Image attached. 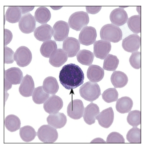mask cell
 I'll list each match as a JSON object with an SVG mask.
<instances>
[{
	"instance_id": "cell-1",
	"label": "cell",
	"mask_w": 149,
	"mask_h": 148,
	"mask_svg": "<svg viewBox=\"0 0 149 148\" xmlns=\"http://www.w3.org/2000/svg\"><path fill=\"white\" fill-rule=\"evenodd\" d=\"M59 78L61 85L65 89L70 90L83 84L85 76L83 71L78 65L70 63L63 67Z\"/></svg>"
},
{
	"instance_id": "cell-2",
	"label": "cell",
	"mask_w": 149,
	"mask_h": 148,
	"mask_svg": "<svg viewBox=\"0 0 149 148\" xmlns=\"http://www.w3.org/2000/svg\"><path fill=\"white\" fill-rule=\"evenodd\" d=\"M122 30L113 24L104 25L100 30V38L103 40L117 43L122 40Z\"/></svg>"
},
{
	"instance_id": "cell-3",
	"label": "cell",
	"mask_w": 149,
	"mask_h": 148,
	"mask_svg": "<svg viewBox=\"0 0 149 148\" xmlns=\"http://www.w3.org/2000/svg\"><path fill=\"white\" fill-rule=\"evenodd\" d=\"M79 92L82 98L91 102L98 98L101 94L100 88L98 84L91 81L86 82L81 86Z\"/></svg>"
},
{
	"instance_id": "cell-4",
	"label": "cell",
	"mask_w": 149,
	"mask_h": 148,
	"mask_svg": "<svg viewBox=\"0 0 149 148\" xmlns=\"http://www.w3.org/2000/svg\"><path fill=\"white\" fill-rule=\"evenodd\" d=\"M89 22L88 13L84 11H79L74 13L70 16L68 24L70 28L79 31L87 26Z\"/></svg>"
},
{
	"instance_id": "cell-5",
	"label": "cell",
	"mask_w": 149,
	"mask_h": 148,
	"mask_svg": "<svg viewBox=\"0 0 149 148\" xmlns=\"http://www.w3.org/2000/svg\"><path fill=\"white\" fill-rule=\"evenodd\" d=\"M37 134L39 140L45 143L54 142L58 138L56 129L49 124L41 126L38 129Z\"/></svg>"
},
{
	"instance_id": "cell-6",
	"label": "cell",
	"mask_w": 149,
	"mask_h": 148,
	"mask_svg": "<svg viewBox=\"0 0 149 148\" xmlns=\"http://www.w3.org/2000/svg\"><path fill=\"white\" fill-rule=\"evenodd\" d=\"M13 58L18 66L25 67L32 61V53L27 47L22 46L17 50L14 54Z\"/></svg>"
},
{
	"instance_id": "cell-7",
	"label": "cell",
	"mask_w": 149,
	"mask_h": 148,
	"mask_svg": "<svg viewBox=\"0 0 149 148\" xmlns=\"http://www.w3.org/2000/svg\"><path fill=\"white\" fill-rule=\"evenodd\" d=\"M84 109L85 108L81 100H73L68 106V115L72 119H80L83 116Z\"/></svg>"
},
{
	"instance_id": "cell-8",
	"label": "cell",
	"mask_w": 149,
	"mask_h": 148,
	"mask_svg": "<svg viewBox=\"0 0 149 148\" xmlns=\"http://www.w3.org/2000/svg\"><path fill=\"white\" fill-rule=\"evenodd\" d=\"M97 37V32L94 27L85 26L80 31L79 41L82 45L89 46L94 44Z\"/></svg>"
},
{
	"instance_id": "cell-9",
	"label": "cell",
	"mask_w": 149,
	"mask_h": 148,
	"mask_svg": "<svg viewBox=\"0 0 149 148\" xmlns=\"http://www.w3.org/2000/svg\"><path fill=\"white\" fill-rule=\"evenodd\" d=\"M63 106V101L60 97L54 95L49 97L44 103V110L49 114L58 113Z\"/></svg>"
},
{
	"instance_id": "cell-10",
	"label": "cell",
	"mask_w": 149,
	"mask_h": 148,
	"mask_svg": "<svg viewBox=\"0 0 149 148\" xmlns=\"http://www.w3.org/2000/svg\"><path fill=\"white\" fill-rule=\"evenodd\" d=\"M54 37L56 41H64L68 37L70 30L69 24L65 22L60 20L53 26Z\"/></svg>"
},
{
	"instance_id": "cell-11",
	"label": "cell",
	"mask_w": 149,
	"mask_h": 148,
	"mask_svg": "<svg viewBox=\"0 0 149 148\" xmlns=\"http://www.w3.org/2000/svg\"><path fill=\"white\" fill-rule=\"evenodd\" d=\"M19 27L22 32L29 34L34 32L36 27V20L30 13H27L22 17L19 22Z\"/></svg>"
},
{
	"instance_id": "cell-12",
	"label": "cell",
	"mask_w": 149,
	"mask_h": 148,
	"mask_svg": "<svg viewBox=\"0 0 149 148\" xmlns=\"http://www.w3.org/2000/svg\"><path fill=\"white\" fill-rule=\"evenodd\" d=\"M111 49V44L108 41L101 40L94 43V54L97 58L104 59Z\"/></svg>"
},
{
	"instance_id": "cell-13",
	"label": "cell",
	"mask_w": 149,
	"mask_h": 148,
	"mask_svg": "<svg viewBox=\"0 0 149 148\" xmlns=\"http://www.w3.org/2000/svg\"><path fill=\"white\" fill-rule=\"evenodd\" d=\"M141 46V38L137 34H133L123 39L122 47L124 50L133 53L138 51Z\"/></svg>"
},
{
	"instance_id": "cell-14",
	"label": "cell",
	"mask_w": 149,
	"mask_h": 148,
	"mask_svg": "<svg viewBox=\"0 0 149 148\" xmlns=\"http://www.w3.org/2000/svg\"><path fill=\"white\" fill-rule=\"evenodd\" d=\"M80 49V42L75 38L68 37L63 41V50L66 52L68 57H75Z\"/></svg>"
},
{
	"instance_id": "cell-15",
	"label": "cell",
	"mask_w": 149,
	"mask_h": 148,
	"mask_svg": "<svg viewBox=\"0 0 149 148\" xmlns=\"http://www.w3.org/2000/svg\"><path fill=\"white\" fill-rule=\"evenodd\" d=\"M114 112L111 107L104 110L96 117V119L98 121L99 124L105 128H109L114 120Z\"/></svg>"
},
{
	"instance_id": "cell-16",
	"label": "cell",
	"mask_w": 149,
	"mask_h": 148,
	"mask_svg": "<svg viewBox=\"0 0 149 148\" xmlns=\"http://www.w3.org/2000/svg\"><path fill=\"white\" fill-rule=\"evenodd\" d=\"M35 89V84L32 76L27 74L23 77L19 86V91L22 96H31Z\"/></svg>"
},
{
	"instance_id": "cell-17",
	"label": "cell",
	"mask_w": 149,
	"mask_h": 148,
	"mask_svg": "<svg viewBox=\"0 0 149 148\" xmlns=\"http://www.w3.org/2000/svg\"><path fill=\"white\" fill-rule=\"evenodd\" d=\"M53 29L50 25L43 24L37 27L34 31V36L37 40L42 42L50 40L54 35Z\"/></svg>"
},
{
	"instance_id": "cell-18",
	"label": "cell",
	"mask_w": 149,
	"mask_h": 148,
	"mask_svg": "<svg viewBox=\"0 0 149 148\" xmlns=\"http://www.w3.org/2000/svg\"><path fill=\"white\" fill-rule=\"evenodd\" d=\"M100 113L98 106L94 103H91L84 109L83 116L84 121L89 125L94 124L95 122L96 117Z\"/></svg>"
},
{
	"instance_id": "cell-19",
	"label": "cell",
	"mask_w": 149,
	"mask_h": 148,
	"mask_svg": "<svg viewBox=\"0 0 149 148\" xmlns=\"http://www.w3.org/2000/svg\"><path fill=\"white\" fill-rule=\"evenodd\" d=\"M110 19L113 24L117 26H122L128 21V15L123 9L119 8L111 12Z\"/></svg>"
},
{
	"instance_id": "cell-20",
	"label": "cell",
	"mask_w": 149,
	"mask_h": 148,
	"mask_svg": "<svg viewBox=\"0 0 149 148\" xmlns=\"http://www.w3.org/2000/svg\"><path fill=\"white\" fill-rule=\"evenodd\" d=\"M68 58L66 52L62 49H56L51 54L49 62L54 67H60L66 62Z\"/></svg>"
},
{
	"instance_id": "cell-21",
	"label": "cell",
	"mask_w": 149,
	"mask_h": 148,
	"mask_svg": "<svg viewBox=\"0 0 149 148\" xmlns=\"http://www.w3.org/2000/svg\"><path fill=\"white\" fill-rule=\"evenodd\" d=\"M5 78L13 85L21 83L23 79V73L18 68L13 67L5 71Z\"/></svg>"
},
{
	"instance_id": "cell-22",
	"label": "cell",
	"mask_w": 149,
	"mask_h": 148,
	"mask_svg": "<svg viewBox=\"0 0 149 148\" xmlns=\"http://www.w3.org/2000/svg\"><path fill=\"white\" fill-rule=\"evenodd\" d=\"M66 116L61 112L52 114L47 118L48 124L56 129H61L66 124Z\"/></svg>"
},
{
	"instance_id": "cell-23",
	"label": "cell",
	"mask_w": 149,
	"mask_h": 148,
	"mask_svg": "<svg viewBox=\"0 0 149 148\" xmlns=\"http://www.w3.org/2000/svg\"><path fill=\"white\" fill-rule=\"evenodd\" d=\"M104 69L100 66L91 65L87 71V77L91 82L97 83L104 78Z\"/></svg>"
},
{
	"instance_id": "cell-24",
	"label": "cell",
	"mask_w": 149,
	"mask_h": 148,
	"mask_svg": "<svg viewBox=\"0 0 149 148\" xmlns=\"http://www.w3.org/2000/svg\"><path fill=\"white\" fill-rule=\"evenodd\" d=\"M112 85L115 88H122L126 86L128 78L125 73L120 71H114L111 77Z\"/></svg>"
},
{
	"instance_id": "cell-25",
	"label": "cell",
	"mask_w": 149,
	"mask_h": 148,
	"mask_svg": "<svg viewBox=\"0 0 149 148\" xmlns=\"http://www.w3.org/2000/svg\"><path fill=\"white\" fill-rule=\"evenodd\" d=\"M133 104V101L130 98L123 97L117 100L116 108L119 113H127L132 109Z\"/></svg>"
},
{
	"instance_id": "cell-26",
	"label": "cell",
	"mask_w": 149,
	"mask_h": 148,
	"mask_svg": "<svg viewBox=\"0 0 149 148\" xmlns=\"http://www.w3.org/2000/svg\"><path fill=\"white\" fill-rule=\"evenodd\" d=\"M42 87L45 92L52 95H55L59 89L58 84L56 79L52 76H49L45 79Z\"/></svg>"
},
{
	"instance_id": "cell-27",
	"label": "cell",
	"mask_w": 149,
	"mask_h": 148,
	"mask_svg": "<svg viewBox=\"0 0 149 148\" xmlns=\"http://www.w3.org/2000/svg\"><path fill=\"white\" fill-rule=\"evenodd\" d=\"M22 14L19 7H9L6 13V20L11 23L18 22L21 19Z\"/></svg>"
},
{
	"instance_id": "cell-28",
	"label": "cell",
	"mask_w": 149,
	"mask_h": 148,
	"mask_svg": "<svg viewBox=\"0 0 149 148\" xmlns=\"http://www.w3.org/2000/svg\"><path fill=\"white\" fill-rule=\"evenodd\" d=\"M35 17L36 21L40 24H46L51 19L50 11L45 7H41L35 11Z\"/></svg>"
},
{
	"instance_id": "cell-29",
	"label": "cell",
	"mask_w": 149,
	"mask_h": 148,
	"mask_svg": "<svg viewBox=\"0 0 149 148\" xmlns=\"http://www.w3.org/2000/svg\"><path fill=\"white\" fill-rule=\"evenodd\" d=\"M20 119L14 114H10L5 119V125L6 129L10 132H14L20 128Z\"/></svg>"
},
{
	"instance_id": "cell-30",
	"label": "cell",
	"mask_w": 149,
	"mask_h": 148,
	"mask_svg": "<svg viewBox=\"0 0 149 148\" xmlns=\"http://www.w3.org/2000/svg\"><path fill=\"white\" fill-rule=\"evenodd\" d=\"M94 57V53L88 50H81L77 54V61L83 65L90 66L92 65Z\"/></svg>"
},
{
	"instance_id": "cell-31",
	"label": "cell",
	"mask_w": 149,
	"mask_h": 148,
	"mask_svg": "<svg viewBox=\"0 0 149 148\" xmlns=\"http://www.w3.org/2000/svg\"><path fill=\"white\" fill-rule=\"evenodd\" d=\"M32 100L35 103L42 104L49 98L50 96L43 89L42 86H39L34 89L32 95Z\"/></svg>"
},
{
	"instance_id": "cell-32",
	"label": "cell",
	"mask_w": 149,
	"mask_h": 148,
	"mask_svg": "<svg viewBox=\"0 0 149 148\" xmlns=\"http://www.w3.org/2000/svg\"><path fill=\"white\" fill-rule=\"evenodd\" d=\"M19 135L23 141L26 142H29L35 139L37 135V133L35 129L31 126H25L20 128Z\"/></svg>"
},
{
	"instance_id": "cell-33",
	"label": "cell",
	"mask_w": 149,
	"mask_h": 148,
	"mask_svg": "<svg viewBox=\"0 0 149 148\" xmlns=\"http://www.w3.org/2000/svg\"><path fill=\"white\" fill-rule=\"evenodd\" d=\"M57 48V47L55 41L49 40L44 42L40 48V52L43 57L49 58Z\"/></svg>"
},
{
	"instance_id": "cell-34",
	"label": "cell",
	"mask_w": 149,
	"mask_h": 148,
	"mask_svg": "<svg viewBox=\"0 0 149 148\" xmlns=\"http://www.w3.org/2000/svg\"><path fill=\"white\" fill-rule=\"evenodd\" d=\"M119 60L116 56L108 54L104 59L103 68L109 71H115L118 66Z\"/></svg>"
},
{
	"instance_id": "cell-35",
	"label": "cell",
	"mask_w": 149,
	"mask_h": 148,
	"mask_svg": "<svg viewBox=\"0 0 149 148\" xmlns=\"http://www.w3.org/2000/svg\"><path fill=\"white\" fill-rule=\"evenodd\" d=\"M141 20L140 15H133L128 20V27L133 33L138 34L141 32Z\"/></svg>"
},
{
	"instance_id": "cell-36",
	"label": "cell",
	"mask_w": 149,
	"mask_h": 148,
	"mask_svg": "<svg viewBox=\"0 0 149 148\" xmlns=\"http://www.w3.org/2000/svg\"><path fill=\"white\" fill-rule=\"evenodd\" d=\"M126 139L130 143H141V130L136 127H133L128 131Z\"/></svg>"
},
{
	"instance_id": "cell-37",
	"label": "cell",
	"mask_w": 149,
	"mask_h": 148,
	"mask_svg": "<svg viewBox=\"0 0 149 148\" xmlns=\"http://www.w3.org/2000/svg\"><path fill=\"white\" fill-rule=\"evenodd\" d=\"M128 124L133 127H137L141 123V112L140 111L135 110L130 111L127 117Z\"/></svg>"
},
{
	"instance_id": "cell-38",
	"label": "cell",
	"mask_w": 149,
	"mask_h": 148,
	"mask_svg": "<svg viewBox=\"0 0 149 148\" xmlns=\"http://www.w3.org/2000/svg\"><path fill=\"white\" fill-rule=\"evenodd\" d=\"M103 99L107 103L116 101L118 99V94L115 88H110L105 91L102 94Z\"/></svg>"
},
{
	"instance_id": "cell-39",
	"label": "cell",
	"mask_w": 149,
	"mask_h": 148,
	"mask_svg": "<svg viewBox=\"0 0 149 148\" xmlns=\"http://www.w3.org/2000/svg\"><path fill=\"white\" fill-rule=\"evenodd\" d=\"M129 62L133 68L140 69L141 68V52L137 51L132 53L129 59Z\"/></svg>"
},
{
	"instance_id": "cell-40",
	"label": "cell",
	"mask_w": 149,
	"mask_h": 148,
	"mask_svg": "<svg viewBox=\"0 0 149 148\" xmlns=\"http://www.w3.org/2000/svg\"><path fill=\"white\" fill-rule=\"evenodd\" d=\"M125 139L120 133L116 132L111 133L107 138V143H124Z\"/></svg>"
},
{
	"instance_id": "cell-41",
	"label": "cell",
	"mask_w": 149,
	"mask_h": 148,
	"mask_svg": "<svg viewBox=\"0 0 149 148\" xmlns=\"http://www.w3.org/2000/svg\"><path fill=\"white\" fill-rule=\"evenodd\" d=\"M14 52L12 50L8 47H4V63H13L14 60L13 57Z\"/></svg>"
},
{
	"instance_id": "cell-42",
	"label": "cell",
	"mask_w": 149,
	"mask_h": 148,
	"mask_svg": "<svg viewBox=\"0 0 149 148\" xmlns=\"http://www.w3.org/2000/svg\"><path fill=\"white\" fill-rule=\"evenodd\" d=\"M13 35L12 32L9 30L4 29V46L9 44L12 40Z\"/></svg>"
},
{
	"instance_id": "cell-43",
	"label": "cell",
	"mask_w": 149,
	"mask_h": 148,
	"mask_svg": "<svg viewBox=\"0 0 149 148\" xmlns=\"http://www.w3.org/2000/svg\"><path fill=\"white\" fill-rule=\"evenodd\" d=\"M86 10L88 13L95 14L101 9V6H86Z\"/></svg>"
},
{
	"instance_id": "cell-44",
	"label": "cell",
	"mask_w": 149,
	"mask_h": 148,
	"mask_svg": "<svg viewBox=\"0 0 149 148\" xmlns=\"http://www.w3.org/2000/svg\"><path fill=\"white\" fill-rule=\"evenodd\" d=\"M21 9L22 14L28 13L30 11L33 10L34 6H19Z\"/></svg>"
},
{
	"instance_id": "cell-45",
	"label": "cell",
	"mask_w": 149,
	"mask_h": 148,
	"mask_svg": "<svg viewBox=\"0 0 149 148\" xmlns=\"http://www.w3.org/2000/svg\"><path fill=\"white\" fill-rule=\"evenodd\" d=\"M5 91L6 93H7V91L8 90L10 89L11 88H12V84H11L10 83L9 81H8L7 80H6L5 78Z\"/></svg>"
},
{
	"instance_id": "cell-46",
	"label": "cell",
	"mask_w": 149,
	"mask_h": 148,
	"mask_svg": "<svg viewBox=\"0 0 149 148\" xmlns=\"http://www.w3.org/2000/svg\"><path fill=\"white\" fill-rule=\"evenodd\" d=\"M91 143H106V142L101 138H97L91 141Z\"/></svg>"
},
{
	"instance_id": "cell-47",
	"label": "cell",
	"mask_w": 149,
	"mask_h": 148,
	"mask_svg": "<svg viewBox=\"0 0 149 148\" xmlns=\"http://www.w3.org/2000/svg\"><path fill=\"white\" fill-rule=\"evenodd\" d=\"M60 8H58V7H55L54 8H53L54 9V10H56H56L58 9H60Z\"/></svg>"
}]
</instances>
